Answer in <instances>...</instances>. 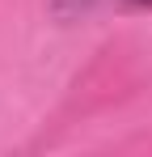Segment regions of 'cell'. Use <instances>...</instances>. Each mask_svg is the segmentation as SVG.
<instances>
[{"mask_svg":"<svg viewBox=\"0 0 152 157\" xmlns=\"http://www.w3.org/2000/svg\"><path fill=\"white\" fill-rule=\"evenodd\" d=\"M135 4H152V0H135Z\"/></svg>","mask_w":152,"mask_h":157,"instance_id":"obj_1","label":"cell"}]
</instances>
